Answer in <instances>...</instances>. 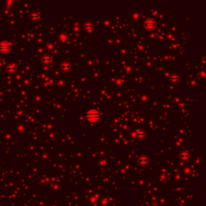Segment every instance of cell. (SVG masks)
I'll return each mask as SVG.
<instances>
[{"mask_svg":"<svg viewBox=\"0 0 206 206\" xmlns=\"http://www.w3.org/2000/svg\"><path fill=\"white\" fill-rule=\"evenodd\" d=\"M99 118L98 112L95 110H91L87 114V118L88 120L91 121V122H94V121L98 120Z\"/></svg>","mask_w":206,"mask_h":206,"instance_id":"obj_1","label":"cell"}]
</instances>
